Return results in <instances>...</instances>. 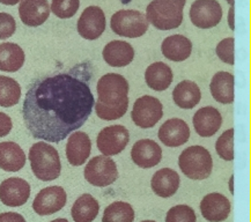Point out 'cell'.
Here are the masks:
<instances>
[{"label":"cell","mask_w":251,"mask_h":222,"mask_svg":"<svg viewBox=\"0 0 251 222\" xmlns=\"http://www.w3.org/2000/svg\"><path fill=\"white\" fill-rule=\"evenodd\" d=\"M131 157L134 165L143 169H150L161 162L162 149L154 140L141 139L132 147Z\"/></svg>","instance_id":"obj_14"},{"label":"cell","mask_w":251,"mask_h":222,"mask_svg":"<svg viewBox=\"0 0 251 222\" xmlns=\"http://www.w3.org/2000/svg\"><path fill=\"white\" fill-rule=\"evenodd\" d=\"M146 15L134 9H121L111 17L110 27L115 34L122 37H141L149 29Z\"/></svg>","instance_id":"obj_6"},{"label":"cell","mask_w":251,"mask_h":222,"mask_svg":"<svg viewBox=\"0 0 251 222\" xmlns=\"http://www.w3.org/2000/svg\"><path fill=\"white\" fill-rule=\"evenodd\" d=\"M100 205L92 195L85 194L76 199L72 206L71 214L75 222H93L98 217Z\"/></svg>","instance_id":"obj_28"},{"label":"cell","mask_w":251,"mask_h":222,"mask_svg":"<svg viewBox=\"0 0 251 222\" xmlns=\"http://www.w3.org/2000/svg\"><path fill=\"white\" fill-rule=\"evenodd\" d=\"M234 44H235L234 37H228L221 41L220 43H218L217 49H215V52H217V56L219 57V59L223 60L224 63L228 64V65H234L235 63Z\"/></svg>","instance_id":"obj_34"},{"label":"cell","mask_w":251,"mask_h":222,"mask_svg":"<svg viewBox=\"0 0 251 222\" xmlns=\"http://www.w3.org/2000/svg\"><path fill=\"white\" fill-rule=\"evenodd\" d=\"M31 170L38 179L50 182L57 179L62 172V163L57 149L51 145L40 141L29 149Z\"/></svg>","instance_id":"obj_3"},{"label":"cell","mask_w":251,"mask_h":222,"mask_svg":"<svg viewBox=\"0 0 251 222\" xmlns=\"http://www.w3.org/2000/svg\"><path fill=\"white\" fill-rule=\"evenodd\" d=\"M223 117L218 109L213 107H204L196 112L194 116V127L197 134L202 138L214 136L220 130Z\"/></svg>","instance_id":"obj_19"},{"label":"cell","mask_w":251,"mask_h":222,"mask_svg":"<svg viewBox=\"0 0 251 222\" xmlns=\"http://www.w3.org/2000/svg\"><path fill=\"white\" fill-rule=\"evenodd\" d=\"M178 166L188 178L201 181L211 176L213 161L206 148L191 146L181 153L178 157Z\"/></svg>","instance_id":"obj_5"},{"label":"cell","mask_w":251,"mask_h":222,"mask_svg":"<svg viewBox=\"0 0 251 222\" xmlns=\"http://www.w3.org/2000/svg\"><path fill=\"white\" fill-rule=\"evenodd\" d=\"M50 12L48 0H21L19 6L21 21L28 27H38L43 25L49 19Z\"/></svg>","instance_id":"obj_16"},{"label":"cell","mask_w":251,"mask_h":222,"mask_svg":"<svg viewBox=\"0 0 251 222\" xmlns=\"http://www.w3.org/2000/svg\"><path fill=\"white\" fill-rule=\"evenodd\" d=\"M17 22L8 13H0V40L9 38L15 33Z\"/></svg>","instance_id":"obj_35"},{"label":"cell","mask_w":251,"mask_h":222,"mask_svg":"<svg viewBox=\"0 0 251 222\" xmlns=\"http://www.w3.org/2000/svg\"><path fill=\"white\" fill-rule=\"evenodd\" d=\"M30 197V185L25 179L11 177L0 184V200L9 207L25 205Z\"/></svg>","instance_id":"obj_13"},{"label":"cell","mask_w":251,"mask_h":222,"mask_svg":"<svg viewBox=\"0 0 251 222\" xmlns=\"http://www.w3.org/2000/svg\"><path fill=\"white\" fill-rule=\"evenodd\" d=\"M92 150V141L88 134L81 131L72 133L66 144V157L72 166L79 167L88 160Z\"/></svg>","instance_id":"obj_18"},{"label":"cell","mask_w":251,"mask_h":222,"mask_svg":"<svg viewBox=\"0 0 251 222\" xmlns=\"http://www.w3.org/2000/svg\"><path fill=\"white\" fill-rule=\"evenodd\" d=\"M215 150L223 160H234V128H229L221 134L215 144Z\"/></svg>","instance_id":"obj_31"},{"label":"cell","mask_w":251,"mask_h":222,"mask_svg":"<svg viewBox=\"0 0 251 222\" xmlns=\"http://www.w3.org/2000/svg\"><path fill=\"white\" fill-rule=\"evenodd\" d=\"M230 210V201L217 192L205 196L201 202V215L210 222L225 221L229 217Z\"/></svg>","instance_id":"obj_17"},{"label":"cell","mask_w":251,"mask_h":222,"mask_svg":"<svg viewBox=\"0 0 251 222\" xmlns=\"http://www.w3.org/2000/svg\"><path fill=\"white\" fill-rule=\"evenodd\" d=\"M210 89L215 101L230 104L234 102V75L228 72H218L212 78Z\"/></svg>","instance_id":"obj_25"},{"label":"cell","mask_w":251,"mask_h":222,"mask_svg":"<svg viewBox=\"0 0 251 222\" xmlns=\"http://www.w3.org/2000/svg\"><path fill=\"white\" fill-rule=\"evenodd\" d=\"M21 0H0V2H1L2 5H6V6H14L20 2Z\"/></svg>","instance_id":"obj_39"},{"label":"cell","mask_w":251,"mask_h":222,"mask_svg":"<svg viewBox=\"0 0 251 222\" xmlns=\"http://www.w3.org/2000/svg\"><path fill=\"white\" fill-rule=\"evenodd\" d=\"M143 222H155V221H152V220H146V221H143Z\"/></svg>","instance_id":"obj_43"},{"label":"cell","mask_w":251,"mask_h":222,"mask_svg":"<svg viewBox=\"0 0 251 222\" xmlns=\"http://www.w3.org/2000/svg\"><path fill=\"white\" fill-rule=\"evenodd\" d=\"M13 123L11 117L8 115L0 111V138L6 137L11 132Z\"/></svg>","instance_id":"obj_36"},{"label":"cell","mask_w":251,"mask_h":222,"mask_svg":"<svg viewBox=\"0 0 251 222\" xmlns=\"http://www.w3.org/2000/svg\"><path fill=\"white\" fill-rule=\"evenodd\" d=\"M21 98V87L17 80L0 75V107L9 108L18 104Z\"/></svg>","instance_id":"obj_29"},{"label":"cell","mask_w":251,"mask_h":222,"mask_svg":"<svg viewBox=\"0 0 251 222\" xmlns=\"http://www.w3.org/2000/svg\"><path fill=\"white\" fill-rule=\"evenodd\" d=\"M163 116V107L156 98L141 96L134 102L131 117L133 123L141 128H151L159 123Z\"/></svg>","instance_id":"obj_8"},{"label":"cell","mask_w":251,"mask_h":222,"mask_svg":"<svg viewBox=\"0 0 251 222\" xmlns=\"http://www.w3.org/2000/svg\"><path fill=\"white\" fill-rule=\"evenodd\" d=\"M186 0H153L146 8V19L159 30H172L183 22Z\"/></svg>","instance_id":"obj_4"},{"label":"cell","mask_w":251,"mask_h":222,"mask_svg":"<svg viewBox=\"0 0 251 222\" xmlns=\"http://www.w3.org/2000/svg\"><path fill=\"white\" fill-rule=\"evenodd\" d=\"M174 102L182 109H192L201 102V93L197 83L184 80L175 87L173 92Z\"/></svg>","instance_id":"obj_26"},{"label":"cell","mask_w":251,"mask_h":222,"mask_svg":"<svg viewBox=\"0 0 251 222\" xmlns=\"http://www.w3.org/2000/svg\"><path fill=\"white\" fill-rule=\"evenodd\" d=\"M181 185L178 173L170 168L157 170L152 177L151 186L153 192L161 198H169L174 196Z\"/></svg>","instance_id":"obj_21"},{"label":"cell","mask_w":251,"mask_h":222,"mask_svg":"<svg viewBox=\"0 0 251 222\" xmlns=\"http://www.w3.org/2000/svg\"><path fill=\"white\" fill-rule=\"evenodd\" d=\"M25 52L20 46L11 42L0 44V71L17 72L25 64Z\"/></svg>","instance_id":"obj_27"},{"label":"cell","mask_w":251,"mask_h":222,"mask_svg":"<svg viewBox=\"0 0 251 222\" xmlns=\"http://www.w3.org/2000/svg\"><path fill=\"white\" fill-rule=\"evenodd\" d=\"M25 165V154L18 144L5 141L0 144V168L5 172L17 173Z\"/></svg>","instance_id":"obj_23"},{"label":"cell","mask_w":251,"mask_h":222,"mask_svg":"<svg viewBox=\"0 0 251 222\" xmlns=\"http://www.w3.org/2000/svg\"><path fill=\"white\" fill-rule=\"evenodd\" d=\"M195 211L188 205H177L170 208L167 213L166 222H196Z\"/></svg>","instance_id":"obj_33"},{"label":"cell","mask_w":251,"mask_h":222,"mask_svg":"<svg viewBox=\"0 0 251 222\" xmlns=\"http://www.w3.org/2000/svg\"><path fill=\"white\" fill-rule=\"evenodd\" d=\"M99 99L95 112L103 121L120 120L128 108V82L123 75L109 73L99 80L96 86Z\"/></svg>","instance_id":"obj_2"},{"label":"cell","mask_w":251,"mask_h":222,"mask_svg":"<svg viewBox=\"0 0 251 222\" xmlns=\"http://www.w3.org/2000/svg\"><path fill=\"white\" fill-rule=\"evenodd\" d=\"M190 20L196 27L210 29L223 19V8L218 0H196L190 8Z\"/></svg>","instance_id":"obj_10"},{"label":"cell","mask_w":251,"mask_h":222,"mask_svg":"<svg viewBox=\"0 0 251 222\" xmlns=\"http://www.w3.org/2000/svg\"><path fill=\"white\" fill-rule=\"evenodd\" d=\"M134 210L125 201H115L104 210L102 222H133Z\"/></svg>","instance_id":"obj_30"},{"label":"cell","mask_w":251,"mask_h":222,"mask_svg":"<svg viewBox=\"0 0 251 222\" xmlns=\"http://www.w3.org/2000/svg\"><path fill=\"white\" fill-rule=\"evenodd\" d=\"M130 141V133L123 125H112L104 127L99 133L96 145L98 149L105 156L120 154Z\"/></svg>","instance_id":"obj_9"},{"label":"cell","mask_w":251,"mask_h":222,"mask_svg":"<svg viewBox=\"0 0 251 222\" xmlns=\"http://www.w3.org/2000/svg\"><path fill=\"white\" fill-rule=\"evenodd\" d=\"M226 1L229 4L230 6H234L235 5V0H226Z\"/></svg>","instance_id":"obj_41"},{"label":"cell","mask_w":251,"mask_h":222,"mask_svg":"<svg viewBox=\"0 0 251 222\" xmlns=\"http://www.w3.org/2000/svg\"><path fill=\"white\" fill-rule=\"evenodd\" d=\"M0 222H25L21 214L15 212H5L0 214Z\"/></svg>","instance_id":"obj_37"},{"label":"cell","mask_w":251,"mask_h":222,"mask_svg":"<svg viewBox=\"0 0 251 222\" xmlns=\"http://www.w3.org/2000/svg\"><path fill=\"white\" fill-rule=\"evenodd\" d=\"M67 195L62 186H49L41 190L35 197L33 208L38 215H51L59 212L66 205Z\"/></svg>","instance_id":"obj_11"},{"label":"cell","mask_w":251,"mask_h":222,"mask_svg":"<svg viewBox=\"0 0 251 222\" xmlns=\"http://www.w3.org/2000/svg\"><path fill=\"white\" fill-rule=\"evenodd\" d=\"M104 62L111 67L130 65L134 58V49L125 41H112L102 51Z\"/></svg>","instance_id":"obj_20"},{"label":"cell","mask_w":251,"mask_h":222,"mask_svg":"<svg viewBox=\"0 0 251 222\" xmlns=\"http://www.w3.org/2000/svg\"><path fill=\"white\" fill-rule=\"evenodd\" d=\"M51 222H69L66 219H56V220H52Z\"/></svg>","instance_id":"obj_40"},{"label":"cell","mask_w":251,"mask_h":222,"mask_svg":"<svg viewBox=\"0 0 251 222\" xmlns=\"http://www.w3.org/2000/svg\"><path fill=\"white\" fill-rule=\"evenodd\" d=\"M173 71L167 64L162 62L154 63L147 67L145 72V80L151 89L163 92L169 88L173 82Z\"/></svg>","instance_id":"obj_24"},{"label":"cell","mask_w":251,"mask_h":222,"mask_svg":"<svg viewBox=\"0 0 251 222\" xmlns=\"http://www.w3.org/2000/svg\"><path fill=\"white\" fill-rule=\"evenodd\" d=\"M76 28L80 36L85 40H98L105 30L104 13L98 6H89L79 18Z\"/></svg>","instance_id":"obj_12"},{"label":"cell","mask_w":251,"mask_h":222,"mask_svg":"<svg viewBox=\"0 0 251 222\" xmlns=\"http://www.w3.org/2000/svg\"><path fill=\"white\" fill-rule=\"evenodd\" d=\"M230 191L231 192L234 191V190H233V177H231V178H230Z\"/></svg>","instance_id":"obj_42"},{"label":"cell","mask_w":251,"mask_h":222,"mask_svg":"<svg viewBox=\"0 0 251 222\" xmlns=\"http://www.w3.org/2000/svg\"><path fill=\"white\" fill-rule=\"evenodd\" d=\"M234 6H231L229 9V14H228V24H229V27L231 30H235V22H234Z\"/></svg>","instance_id":"obj_38"},{"label":"cell","mask_w":251,"mask_h":222,"mask_svg":"<svg viewBox=\"0 0 251 222\" xmlns=\"http://www.w3.org/2000/svg\"><path fill=\"white\" fill-rule=\"evenodd\" d=\"M80 7V0H52L50 11L59 19L75 17Z\"/></svg>","instance_id":"obj_32"},{"label":"cell","mask_w":251,"mask_h":222,"mask_svg":"<svg viewBox=\"0 0 251 222\" xmlns=\"http://www.w3.org/2000/svg\"><path fill=\"white\" fill-rule=\"evenodd\" d=\"M157 137L166 146L178 147L189 141L190 128L184 121L179 118H172L161 125Z\"/></svg>","instance_id":"obj_15"},{"label":"cell","mask_w":251,"mask_h":222,"mask_svg":"<svg viewBox=\"0 0 251 222\" xmlns=\"http://www.w3.org/2000/svg\"><path fill=\"white\" fill-rule=\"evenodd\" d=\"M161 51L163 56L172 62H183L191 56L192 43L183 35H173L165 38Z\"/></svg>","instance_id":"obj_22"},{"label":"cell","mask_w":251,"mask_h":222,"mask_svg":"<svg viewBox=\"0 0 251 222\" xmlns=\"http://www.w3.org/2000/svg\"><path fill=\"white\" fill-rule=\"evenodd\" d=\"M83 176L89 184L98 188H105L111 185L118 178L117 166L109 156H95L87 163Z\"/></svg>","instance_id":"obj_7"},{"label":"cell","mask_w":251,"mask_h":222,"mask_svg":"<svg viewBox=\"0 0 251 222\" xmlns=\"http://www.w3.org/2000/svg\"><path fill=\"white\" fill-rule=\"evenodd\" d=\"M76 69L37 79L28 89L22 115L35 139L60 143L88 121L95 104L92 74Z\"/></svg>","instance_id":"obj_1"}]
</instances>
